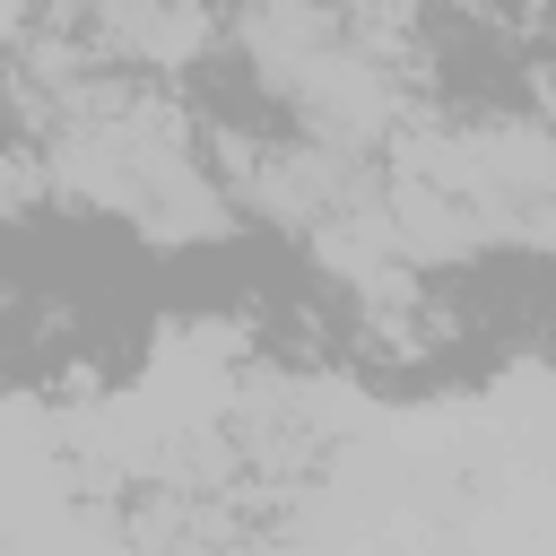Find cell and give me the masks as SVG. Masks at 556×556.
I'll return each instance as SVG.
<instances>
[{"label":"cell","mask_w":556,"mask_h":556,"mask_svg":"<svg viewBox=\"0 0 556 556\" xmlns=\"http://www.w3.org/2000/svg\"><path fill=\"white\" fill-rule=\"evenodd\" d=\"M87 17L139 70H191L208 52V0H87Z\"/></svg>","instance_id":"obj_1"},{"label":"cell","mask_w":556,"mask_h":556,"mask_svg":"<svg viewBox=\"0 0 556 556\" xmlns=\"http://www.w3.org/2000/svg\"><path fill=\"white\" fill-rule=\"evenodd\" d=\"M26 17H35V0H0V35H26Z\"/></svg>","instance_id":"obj_2"},{"label":"cell","mask_w":556,"mask_h":556,"mask_svg":"<svg viewBox=\"0 0 556 556\" xmlns=\"http://www.w3.org/2000/svg\"><path fill=\"white\" fill-rule=\"evenodd\" d=\"M452 9H486V0H452Z\"/></svg>","instance_id":"obj_3"}]
</instances>
